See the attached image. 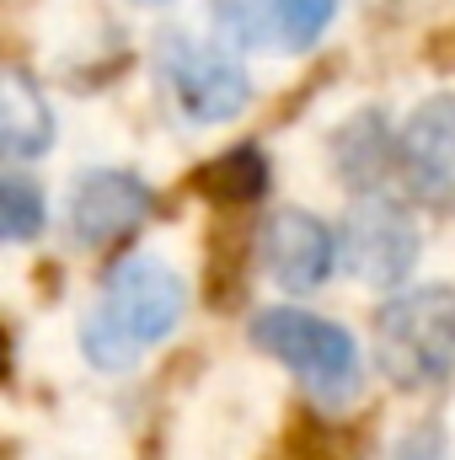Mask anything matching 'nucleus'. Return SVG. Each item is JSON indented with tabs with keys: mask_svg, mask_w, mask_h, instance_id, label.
<instances>
[{
	"mask_svg": "<svg viewBox=\"0 0 455 460\" xmlns=\"http://www.w3.org/2000/svg\"><path fill=\"white\" fill-rule=\"evenodd\" d=\"M333 161H338V177L353 193H375L402 166V139H391L386 118L375 108H364L333 134Z\"/></svg>",
	"mask_w": 455,
	"mask_h": 460,
	"instance_id": "9d476101",
	"label": "nucleus"
},
{
	"mask_svg": "<svg viewBox=\"0 0 455 460\" xmlns=\"http://www.w3.org/2000/svg\"><path fill=\"white\" fill-rule=\"evenodd\" d=\"M156 193L134 172H86L70 188V235L81 246H113L150 220Z\"/></svg>",
	"mask_w": 455,
	"mask_h": 460,
	"instance_id": "6e6552de",
	"label": "nucleus"
},
{
	"mask_svg": "<svg viewBox=\"0 0 455 460\" xmlns=\"http://www.w3.org/2000/svg\"><path fill=\"white\" fill-rule=\"evenodd\" d=\"M252 343L263 348L268 358H279L317 402L338 407L359 396L364 364H359V343L348 338V327L300 311V305H268L252 316Z\"/></svg>",
	"mask_w": 455,
	"mask_h": 460,
	"instance_id": "7ed1b4c3",
	"label": "nucleus"
},
{
	"mask_svg": "<svg viewBox=\"0 0 455 460\" xmlns=\"http://www.w3.org/2000/svg\"><path fill=\"white\" fill-rule=\"evenodd\" d=\"M188 289L183 279L156 257H123L97 289L92 316L81 322V353L97 369H129L139 364L172 327L183 322Z\"/></svg>",
	"mask_w": 455,
	"mask_h": 460,
	"instance_id": "f257e3e1",
	"label": "nucleus"
},
{
	"mask_svg": "<svg viewBox=\"0 0 455 460\" xmlns=\"http://www.w3.org/2000/svg\"><path fill=\"white\" fill-rule=\"evenodd\" d=\"M43 230V188L27 182L22 172H5L0 182V235L5 241H32Z\"/></svg>",
	"mask_w": 455,
	"mask_h": 460,
	"instance_id": "ddd939ff",
	"label": "nucleus"
},
{
	"mask_svg": "<svg viewBox=\"0 0 455 460\" xmlns=\"http://www.w3.org/2000/svg\"><path fill=\"white\" fill-rule=\"evenodd\" d=\"M375 358L391 385L434 391L455 375V289L418 284L375 311Z\"/></svg>",
	"mask_w": 455,
	"mask_h": 460,
	"instance_id": "f03ea898",
	"label": "nucleus"
},
{
	"mask_svg": "<svg viewBox=\"0 0 455 460\" xmlns=\"http://www.w3.org/2000/svg\"><path fill=\"white\" fill-rule=\"evenodd\" d=\"M402 177L424 204L455 199V97H429L402 123Z\"/></svg>",
	"mask_w": 455,
	"mask_h": 460,
	"instance_id": "1a4fd4ad",
	"label": "nucleus"
},
{
	"mask_svg": "<svg viewBox=\"0 0 455 460\" xmlns=\"http://www.w3.org/2000/svg\"><path fill=\"white\" fill-rule=\"evenodd\" d=\"M161 75H166V92H172V102L183 108L188 123H226L252 97L246 70L230 59L226 49L199 43L193 32H166V43H161Z\"/></svg>",
	"mask_w": 455,
	"mask_h": 460,
	"instance_id": "20e7f679",
	"label": "nucleus"
},
{
	"mask_svg": "<svg viewBox=\"0 0 455 460\" xmlns=\"http://www.w3.org/2000/svg\"><path fill=\"white\" fill-rule=\"evenodd\" d=\"M343 262L338 235L306 209H279L263 226V268L279 289L290 295H311L333 279V268Z\"/></svg>",
	"mask_w": 455,
	"mask_h": 460,
	"instance_id": "0eeeda50",
	"label": "nucleus"
},
{
	"mask_svg": "<svg viewBox=\"0 0 455 460\" xmlns=\"http://www.w3.org/2000/svg\"><path fill=\"white\" fill-rule=\"evenodd\" d=\"M0 145L11 161H32L54 145V113L43 102V92L22 75L5 70V92H0Z\"/></svg>",
	"mask_w": 455,
	"mask_h": 460,
	"instance_id": "9b49d317",
	"label": "nucleus"
},
{
	"mask_svg": "<svg viewBox=\"0 0 455 460\" xmlns=\"http://www.w3.org/2000/svg\"><path fill=\"white\" fill-rule=\"evenodd\" d=\"M193 188H199L210 204H220V209H246V204H257V199L268 193V155H263L257 145H236L220 161L199 166Z\"/></svg>",
	"mask_w": 455,
	"mask_h": 460,
	"instance_id": "f8f14e48",
	"label": "nucleus"
},
{
	"mask_svg": "<svg viewBox=\"0 0 455 460\" xmlns=\"http://www.w3.org/2000/svg\"><path fill=\"white\" fill-rule=\"evenodd\" d=\"M343 268L375 289H391L413 273L418 262V226L402 204L391 199H364L348 220H343Z\"/></svg>",
	"mask_w": 455,
	"mask_h": 460,
	"instance_id": "39448f33",
	"label": "nucleus"
},
{
	"mask_svg": "<svg viewBox=\"0 0 455 460\" xmlns=\"http://www.w3.org/2000/svg\"><path fill=\"white\" fill-rule=\"evenodd\" d=\"M440 456H445V429H440V423H418L413 434H402V439L391 445L386 460H440Z\"/></svg>",
	"mask_w": 455,
	"mask_h": 460,
	"instance_id": "4468645a",
	"label": "nucleus"
},
{
	"mask_svg": "<svg viewBox=\"0 0 455 460\" xmlns=\"http://www.w3.org/2000/svg\"><path fill=\"white\" fill-rule=\"evenodd\" d=\"M338 16V0H215V22L236 43L268 54L311 49Z\"/></svg>",
	"mask_w": 455,
	"mask_h": 460,
	"instance_id": "423d86ee",
	"label": "nucleus"
}]
</instances>
